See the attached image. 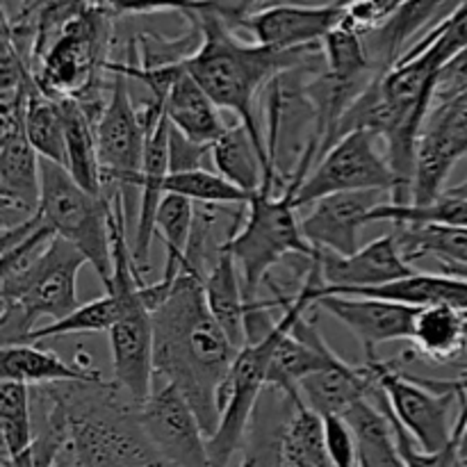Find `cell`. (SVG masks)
Listing matches in <instances>:
<instances>
[{
	"label": "cell",
	"instance_id": "1",
	"mask_svg": "<svg viewBox=\"0 0 467 467\" xmlns=\"http://www.w3.org/2000/svg\"><path fill=\"white\" fill-rule=\"evenodd\" d=\"M153 354L155 377L187 397L213 438L222 420L219 395L240 349L210 313L203 276L190 265H182L167 299L153 310Z\"/></svg>",
	"mask_w": 467,
	"mask_h": 467
},
{
	"label": "cell",
	"instance_id": "2",
	"mask_svg": "<svg viewBox=\"0 0 467 467\" xmlns=\"http://www.w3.org/2000/svg\"><path fill=\"white\" fill-rule=\"evenodd\" d=\"M187 16L196 18L203 32L201 48L185 62L187 71L219 109H228L240 117V123L251 132L255 144L269 155L255 119V99L283 73L322 62V44L296 50L244 44L214 14L201 12Z\"/></svg>",
	"mask_w": 467,
	"mask_h": 467
},
{
	"label": "cell",
	"instance_id": "3",
	"mask_svg": "<svg viewBox=\"0 0 467 467\" xmlns=\"http://www.w3.org/2000/svg\"><path fill=\"white\" fill-rule=\"evenodd\" d=\"M62 400L73 467H176L146 438L140 404L105 383H68Z\"/></svg>",
	"mask_w": 467,
	"mask_h": 467
},
{
	"label": "cell",
	"instance_id": "4",
	"mask_svg": "<svg viewBox=\"0 0 467 467\" xmlns=\"http://www.w3.org/2000/svg\"><path fill=\"white\" fill-rule=\"evenodd\" d=\"M313 164L299 160L287 187L278 196L274 192L258 190L246 208L244 223H233L226 233V246L240 267L242 287L246 304H258V290L267 274L290 255L313 258L317 251L308 244L301 233V222H296L295 199L301 185L308 178Z\"/></svg>",
	"mask_w": 467,
	"mask_h": 467
},
{
	"label": "cell",
	"instance_id": "5",
	"mask_svg": "<svg viewBox=\"0 0 467 467\" xmlns=\"http://www.w3.org/2000/svg\"><path fill=\"white\" fill-rule=\"evenodd\" d=\"M109 48L112 16L96 7H85L32 64L36 87L53 99H73L99 123L109 99Z\"/></svg>",
	"mask_w": 467,
	"mask_h": 467
},
{
	"label": "cell",
	"instance_id": "6",
	"mask_svg": "<svg viewBox=\"0 0 467 467\" xmlns=\"http://www.w3.org/2000/svg\"><path fill=\"white\" fill-rule=\"evenodd\" d=\"M39 214L53 233L76 246L99 274L105 292L112 287V203L87 192L62 164L41 160Z\"/></svg>",
	"mask_w": 467,
	"mask_h": 467
},
{
	"label": "cell",
	"instance_id": "7",
	"mask_svg": "<svg viewBox=\"0 0 467 467\" xmlns=\"http://www.w3.org/2000/svg\"><path fill=\"white\" fill-rule=\"evenodd\" d=\"M85 265L87 258L76 246L62 237H53L18 295L3 304V345H16L30 336L39 319H48V324H53L80 308L78 274Z\"/></svg>",
	"mask_w": 467,
	"mask_h": 467
},
{
	"label": "cell",
	"instance_id": "8",
	"mask_svg": "<svg viewBox=\"0 0 467 467\" xmlns=\"http://www.w3.org/2000/svg\"><path fill=\"white\" fill-rule=\"evenodd\" d=\"M112 76L109 99L96 123V144H99L100 182L103 199H123L130 210L135 196L141 194V171L149 137L153 132L141 121L137 105L132 103L128 78Z\"/></svg>",
	"mask_w": 467,
	"mask_h": 467
},
{
	"label": "cell",
	"instance_id": "9",
	"mask_svg": "<svg viewBox=\"0 0 467 467\" xmlns=\"http://www.w3.org/2000/svg\"><path fill=\"white\" fill-rule=\"evenodd\" d=\"M278 340V322L260 340L249 342L237 354L219 395L222 420L213 438H208V454L213 467H231L233 456L244 447L246 433L254 422L260 397L267 390V374Z\"/></svg>",
	"mask_w": 467,
	"mask_h": 467
},
{
	"label": "cell",
	"instance_id": "10",
	"mask_svg": "<svg viewBox=\"0 0 467 467\" xmlns=\"http://www.w3.org/2000/svg\"><path fill=\"white\" fill-rule=\"evenodd\" d=\"M377 135L368 130H351L342 135L315 164L296 194L295 205L315 203L324 196L340 192L381 190L392 196L397 181L386 155L377 150Z\"/></svg>",
	"mask_w": 467,
	"mask_h": 467
},
{
	"label": "cell",
	"instance_id": "11",
	"mask_svg": "<svg viewBox=\"0 0 467 467\" xmlns=\"http://www.w3.org/2000/svg\"><path fill=\"white\" fill-rule=\"evenodd\" d=\"M365 365L377 379L395 418L424 451L438 454L454 442L456 427L450 424V413L459 404V397L427 390L390 360L374 358L365 360Z\"/></svg>",
	"mask_w": 467,
	"mask_h": 467
},
{
	"label": "cell",
	"instance_id": "12",
	"mask_svg": "<svg viewBox=\"0 0 467 467\" xmlns=\"http://www.w3.org/2000/svg\"><path fill=\"white\" fill-rule=\"evenodd\" d=\"M463 155H467V89L431 105L424 119L415 155L413 205L433 203L445 194V181Z\"/></svg>",
	"mask_w": 467,
	"mask_h": 467
},
{
	"label": "cell",
	"instance_id": "13",
	"mask_svg": "<svg viewBox=\"0 0 467 467\" xmlns=\"http://www.w3.org/2000/svg\"><path fill=\"white\" fill-rule=\"evenodd\" d=\"M140 422L150 445L176 467H213L208 436L187 397L155 377L153 392L140 406Z\"/></svg>",
	"mask_w": 467,
	"mask_h": 467
},
{
	"label": "cell",
	"instance_id": "14",
	"mask_svg": "<svg viewBox=\"0 0 467 467\" xmlns=\"http://www.w3.org/2000/svg\"><path fill=\"white\" fill-rule=\"evenodd\" d=\"M26 114L0 117V219L14 228L39 213L41 158L23 126Z\"/></svg>",
	"mask_w": 467,
	"mask_h": 467
},
{
	"label": "cell",
	"instance_id": "15",
	"mask_svg": "<svg viewBox=\"0 0 467 467\" xmlns=\"http://www.w3.org/2000/svg\"><path fill=\"white\" fill-rule=\"evenodd\" d=\"M347 5H269L251 14L240 30L254 36V44L276 50H296L317 46L345 21Z\"/></svg>",
	"mask_w": 467,
	"mask_h": 467
},
{
	"label": "cell",
	"instance_id": "16",
	"mask_svg": "<svg viewBox=\"0 0 467 467\" xmlns=\"http://www.w3.org/2000/svg\"><path fill=\"white\" fill-rule=\"evenodd\" d=\"M315 306L327 310L333 319L349 328L365 351V360L379 358L377 349L386 342L410 340L420 308L369 296L319 295Z\"/></svg>",
	"mask_w": 467,
	"mask_h": 467
},
{
	"label": "cell",
	"instance_id": "17",
	"mask_svg": "<svg viewBox=\"0 0 467 467\" xmlns=\"http://www.w3.org/2000/svg\"><path fill=\"white\" fill-rule=\"evenodd\" d=\"M392 201L388 192H340L315 201L313 213L301 219V233L315 251L351 255L358 251V231L369 213Z\"/></svg>",
	"mask_w": 467,
	"mask_h": 467
},
{
	"label": "cell",
	"instance_id": "18",
	"mask_svg": "<svg viewBox=\"0 0 467 467\" xmlns=\"http://www.w3.org/2000/svg\"><path fill=\"white\" fill-rule=\"evenodd\" d=\"M304 285L308 287L310 299L319 295H342V296H369V299L395 301V304L410 306V308H431V306H450V308L467 313V281L450 274H420L400 278L377 287H349V290H328L322 287V272H319L317 254L310 258L308 274L304 276Z\"/></svg>",
	"mask_w": 467,
	"mask_h": 467
},
{
	"label": "cell",
	"instance_id": "19",
	"mask_svg": "<svg viewBox=\"0 0 467 467\" xmlns=\"http://www.w3.org/2000/svg\"><path fill=\"white\" fill-rule=\"evenodd\" d=\"M322 287L328 290H349V287H377L400 278L413 276L415 267L401 254L395 233L369 242L365 249L351 255L317 251Z\"/></svg>",
	"mask_w": 467,
	"mask_h": 467
},
{
	"label": "cell",
	"instance_id": "20",
	"mask_svg": "<svg viewBox=\"0 0 467 467\" xmlns=\"http://www.w3.org/2000/svg\"><path fill=\"white\" fill-rule=\"evenodd\" d=\"M377 388V379L368 365H349L336 360L328 368L313 372L299 383L304 404L317 415H345L356 401L368 400Z\"/></svg>",
	"mask_w": 467,
	"mask_h": 467
},
{
	"label": "cell",
	"instance_id": "21",
	"mask_svg": "<svg viewBox=\"0 0 467 467\" xmlns=\"http://www.w3.org/2000/svg\"><path fill=\"white\" fill-rule=\"evenodd\" d=\"M0 377L3 381H18L26 386H55V383H105L96 368L80 363H67L53 351L39 349L30 342L3 345L0 354Z\"/></svg>",
	"mask_w": 467,
	"mask_h": 467
},
{
	"label": "cell",
	"instance_id": "22",
	"mask_svg": "<svg viewBox=\"0 0 467 467\" xmlns=\"http://www.w3.org/2000/svg\"><path fill=\"white\" fill-rule=\"evenodd\" d=\"M203 292L213 317L223 328L228 340L237 349H242L246 345V315H249V304H246L242 276L237 272V263L231 251H228L226 240H223L217 260L210 265L208 274H205Z\"/></svg>",
	"mask_w": 467,
	"mask_h": 467
},
{
	"label": "cell",
	"instance_id": "23",
	"mask_svg": "<svg viewBox=\"0 0 467 467\" xmlns=\"http://www.w3.org/2000/svg\"><path fill=\"white\" fill-rule=\"evenodd\" d=\"M445 0H401L386 23L365 35V46L379 73H386L404 57L409 41L429 26Z\"/></svg>",
	"mask_w": 467,
	"mask_h": 467
},
{
	"label": "cell",
	"instance_id": "24",
	"mask_svg": "<svg viewBox=\"0 0 467 467\" xmlns=\"http://www.w3.org/2000/svg\"><path fill=\"white\" fill-rule=\"evenodd\" d=\"M219 112L222 109L201 89V85L190 76V71L182 73L181 80L173 85L167 100H164V114H167L169 123L199 144L213 146L214 141L226 135L231 126L223 123Z\"/></svg>",
	"mask_w": 467,
	"mask_h": 467
},
{
	"label": "cell",
	"instance_id": "25",
	"mask_svg": "<svg viewBox=\"0 0 467 467\" xmlns=\"http://www.w3.org/2000/svg\"><path fill=\"white\" fill-rule=\"evenodd\" d=\"M410 342L418 358L442 365L456 363L467 349V313L450 306L420 308Z\"/></svg>",
	"mask_w": 467,
	"mask_h": 467
},
{
	"label": "cell",
	"instance_id": "26",
	"mask_svg": "<svg viewBox=\"0 0 467 467\" xmlns=\"http://www.w3.org/2000/svg\"><path fill=\"white\" fill-rule=\"evenodd\" d=\"M342 418L354 431L358 467H406L397 445L395 427L372 397L356 401Z\"/></svg>",
	"mask_w": 467,
	"mask_h": 467
},
{
	"label": "cell",
	"instance_id": "27",
	"mask_svg": "<svg viewBox=\"0 0 467 467\" xmlns=\"http://www.w3.org/2000/svg\"><path fill=\"white\" fill-rule=\"evenodd\" d=\"M57 100L62 105L64 144H67V162H64V169L87 192H91L96 196H103L99 144H96V121L78 100Z\"/></svg>",
	"mask_w": 467,
	"mask_h": 467
},
{
	"label": "cell",
	"instance_id": "28",
	"mask_svg": "<svg viewBox=\"0 0 467 467\" xmlns=\"http://www.w3.org/2000/svg\"><path fill=\"white\" fill-rule=\"evenodd\" d=\"M283 465L285 467H333L324 441V418L301 404L292 406L283 431Z\"/></svg>",
	"mask_w": 467,
	"mask_h": 467
},
{
	"label": "cell",
	"instance_id": "29",
	"mask_svg": "<svg viewBox=\"0 0 467 467\" xmlns=\"http://www.w3.org/2000/svg\"><path fill=\"white\" fill-rule=\"evenodd\" d=\"M196 208L194 201L181 194H167L160 203L158 217H155V233L162 237L167 263H164V281L173 283L185 265L187 249H190L192 231H194Z\"/></svg>",
	"mask_w": 467,
	"mask_h": 467
},
{
	"label": "cell",
	"instance_id": "30",
	"mask_svg": "<svg viewBox=\"0 0 467 467\" xmlns=\"http://www.w3.org/2000/svg\"><path fill=\"white\" fill-rule=\"evenodd\" d=\"M23 126H26L27 140H30L32 149L39 153V158L64 167L67 144H64V117L59 100L44 94L36 87L27 99Z\"/></svg>",
	"mask_w": 467,
	"mask_h": 467
},
{
	"label": "cell",
	"instance_id": "31",
	"mask_svg": "<svg viewBox=\"0 0 467 467\" xmlns=\"http://www.w3.org/2000/svg\"><path fill=\"white\" fill-rule=\"evenodd\" d=\"M390 222L395 226H451L467 228V199L445 192L427 205L383 203L369 213L368 223Z\"/></svg>",
	"mask_w": 467,
	"mask_h": 467
},
{
	"label": "cell",
	"instance_id": "32",
	"mask_svg": "<svg viewBox=\"0 0 467 467\" xmlns=\"http://www.w3.org/2000/svg\"><path fill=\"white\" fill-rule=\"evenodd\" d=\"M395 235L409 263L433 255L441 265L454 263L467 267V228L397 226Z\"/></svg>",
	"mask_w": 467,
	"mask_h": 467
},
{
	"label": "cell",
	"instance_id": "33",
	"mask_svg": "<svg viewBox=\"0 0 467 467\" xmlns=\"http://www.w3.org/2000/svg\"><path fill=\"white\" fill-rule=\"evenodd\" d=\"M0 431L3 456L18 459L35 445L30 386L18 381H0Z\"/></svg>",
	"mask_w": 467,
	"mask_h": 467
},
{
	"label": "cell",
	"instance_id": "34",
	"mask_svg": "<svg viewBox=\"0 0 467 467\" xmlns=\"http://www.w3.org/2000/svg\"><path fill=\"white\" fill-rule=\"evenodd\" d=\"M121 310H123L121 296H119L117 292H105L100 299L89 301V304H82L80 308H76L71 315L59 319V322L46 324V327H36L35 331H32L30 336L23 337L21 342L36 345V342L41 340L73 336V333H109V328H112L114 324H117V319L121 317Z\"/></svg>",
	"mask_w": 467,
	"mask_h": 467
},
{
	"label": "cell",
	"instance_id": "35",
	"mask_svg": "<svg viewBox=\"0 0 467 467\" xmlns=\"http://www.w3.org/2000/svg\"><path fill=\"white\" fill-rule=\"evenodd\" d=\"M164 192L167 194H181L185 199L194 201V203L203 205H249L254 194L240 190L233 185L231 181L222 176V173L208 171L205 167L192 169V171L169 173L167 182H164Z\"/></svg>",
	"mask_w": 467,
	"mask_h": 467
},
{
	"label": "cell",
	"instance_id": "36",
	"mask_svg": "<svg viewBox=\"0 0 467 467\" xmlns=\"http://www.w3.org/2000/svg\"><path fill=\"white\" fill-rule=\"evenodd\" d=\"M292 401H287L281 413L255 409L249 433L244 441V461L240 467H285L283 465V431L292 413Z\"/></svg>",
	"mask_w": 467,
	"mask_h": 467
},
{
	"label": "cell",
	"instance_id": "37",
	"mask_svg": "<svg viewBox=\"0 0 467 467\" xmlns=\"http://www.w3.org/2000/svg\"><path fill=\"white\" fill-rule=\"evenodd\" d=\"M91 7L108 12L109 16H123V14H153V12H181L201 14L205 7L196 0H85Z\"/></svg>",
	"mask_w": 467,
	"mask_h": 467
},
{
	"label": "cell",
	"instance_id": "38",
	"mask_svg": "<svg viewBox=\"0 0 467 467\" xmlns=\"http://www.w3.org/2000/svg\"><path fill=\"white\" fill-rule=\"evenodd\" d=\"M324 441L333 467H358V451L351 427L342 415L324 418Z\"/></svg>",
	"mask_w": 467,
	"mask_h": 467
},
{
	"label": "cell",
	"instance_id": "39",
	"mask_svg": "<svg viewBox=\"0 0 467 467\" xmlns=\"http://www.w3.org/2000/svg\"><path fill=\"white\" fill-rule=\"evenodd\" d=\"M210 153H213V146L199 144L171 126V130H169V173L201 169Z\"/></svg>",
	"mask_w": 467,
	"mask_h": 467
},
{
	"label": "cell",
	"instance_id": "40",
	"mask_svg": "<svg viewBox=\"0 0 467 467\" xmlns=\"http://www.w3.org/2000/svg\"><path fill=\"white\" fill-rule=\"evenodd\" d=\"M205 7V12L214 14V16L222 18L233 32L240 30L242 23L255 12V3L258 0H196Z\"/></svg>",
	"mask_w": 467,
	"mask_h": 467
},
{
	"label": "cell",
	"instance_id": "41",
	"mask_svg": "<svg viewBox=\"0 0 467 467\" xmlns=\"http://www.w3.org/2000/svg\"><path fill=\"white\" fill-rule=\"evenodd\" d=\"M459 415L463 420V429H461V441H459V463L467 459V395L459 397Z\"/></svg>",
	"mask_w": 467,
	"mask_h": 467
},
{
	"label": "cell",
	"instance_id": "42",
	"mask_svg": "<svg viewBox=\"0 0 467 467\" xmlns=\"http://www.w3.org/2000/svg\"><path fill=\"white\" fill-rule=\"evenodd\" d=\"M3 467H46V465L36 459L35 450H30L23 456H18V459H7V456H3Z\"/></svg>",
	"mask_w": 467,
	"mask_h": 467
},
{
	"label": "cell",
	"instance_id": "43",
	"mask_svg": "<svg viewBox=\"0 0 467 467\" xmlns=\"http://www.w3.org/2000/svg\"><path fill=\"white\" fill-rule=\"evenodd\" d=\"M450 194H454V196H465L467 199V178L463 182H459V185H454V187H450Z\"/></svg>",
	"mask_w": 467,
	"mask_h": 467
},
{
	"label": "cell",
	"instance_id": "44",
	"mask_svg": "<svg viewBox=\"0 0 467 467\" xmlns=\"http://www.w3.org/2000/svg\"><path fill=\"white\" fill-rule=\"evenodd\" d=\"M461 465H463V467H467V459H463V461H461Z\"/></svg>",
	"mask_w": 467,
	"mask_h": 467
}]
</instances>
